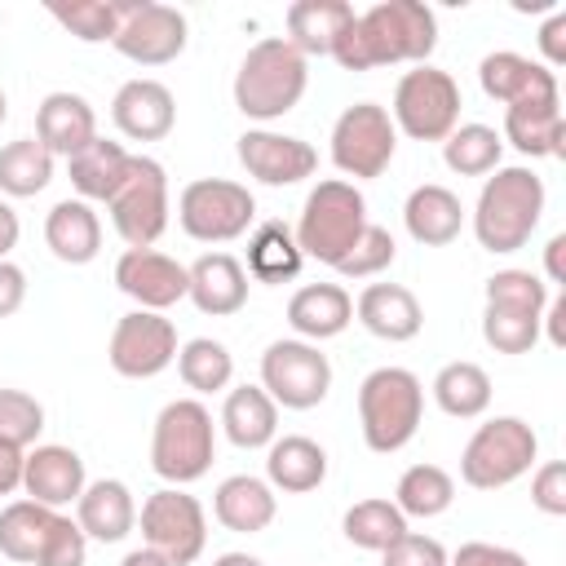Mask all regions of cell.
Masks as SVG:
<instances>
[{
  "label": "cell",
  "mask_w": 566,
  "mask_h": 566,
  "mask_svg": "<svg viewBox=\"0 0 566 566\" xmlns=\"http://www.w3.org/2000/svg\"><path fill=\"white\" fill-rule=\"evenodd\" d=\"M438 44V18L420 0H380L367 13H354V22L340 31L332 57L345 71H371V66H398L416 62L424 66Z\"/></svg>",
  "instance_id": "6da1fadb"
},
{
  "label": "cell",
  "mask_w": 566,
  "mask_h": 566,
  "mask_svg": "<svg viewBox=\"0 0 566 566\" xmlns=\"http://www.w3.org/2000/svg\"><path fill=\"white\" fill-rule=\"evenodd\" d=\"M544 181L539 172L513 164V168H495L482 181V195L473 203V234L486 252H517L531 243L539 217H544Z\"/></svg>",
  "instance_id": "7a4b0ae2"
},
{
  "label": "cell",
  "mask_w": 566,
  "mask_h": 566,
  "mask_svg": "<svg viewBox=\"0 0 566 566\" xmlns=\"http://www.w3.org/2000/svg\"><path fill=\"white\" fill-rule=\"evenodd\" d=\"M305 84H310V62L283 35H265L243 53L234 71V106L248 119L270 124L296 111V102L305 97Z\"/></svg>",
  "instance_id": "3957f363"
},
{
  "label": "cell",
  "mask_w": 566,
  "mask_h": 566,
  "mask_svg": "<svg viewBox=\"0 0 566 566\" xmlns=\"http://www.w3.org/2000/svg\"><path fill=\"white\" fill-rule=\"evenodd\" d=\"M367 230V199L354 181H340V177H327L318 181L305 203H301V221H296V248L301 256L310 261H323V265H340L349 256V248L358 243V234Z\"/></svg>",
  "instance_id": "277c9868"
},
{
  "label": "cell",
  "mask_w": 566,
  "mask_h": 566,
  "mask_svg": "<svg viewBox=\"0 0 566 566\" xmlns=\"http://www.w3.org/2000/svg\"><path fill=\"white\" fill-rule=\"evenodd\" d=\"M424 416V385L407 367H376L358 385V424L363 442L380 455L402 451Z\"/></svg>",
  "instance_id": "5b68a950"
},
{
  "label": "cell",
  "mask_w": 566,
  "mask_h": 566,
  "mask_svg": "<svg viewBox=\"0 0 566 566\" xmlns=\"http://www.w3.org/2000/svg\"><path fill=\"white\" fill-rule=\"evenodd\" d=\"M217 455V424L212 411L199 398H172L159 416H155V433H150V469L168 482V486H186L199 482L212 469Z\"/></svg>",
  "instance_id": "8992f818"
},
{
  "label": "cell",
  "mask_w": 566,
  "mask_h": 566,
  "mask_svg": "<svg viewBox=\"0 0 566 566\" xmlns=\"http://www.w3.org/2000/svg\"><path fill=\"white\" fill-rule=\"evenodd\" d=\"M539 438L522 416H495L473 429V438L460 451V478L473 491H500L535 469Z\"/></svg>",
  "instance_id": "52a82bcc"
},
{
  "label": "cell",
  "mask_w": 566,
  "mask_h": 566,
  "mask_svg": "<svg viewBox=\"0 0 566 566\" xmlns=\"http://www.w3.org/2000/svg\"><path fill=\"white\" fill-rule=\"evenodd\" d=\"M394 128L411 142H447V133L460 124V84L438 66H411L394 84Z\"/></svg>",
  "instance_id": "ba28073f"
},
{
  "label": "cell",
  "mask_w": 566,
  "mask_h": 566,
  "mask_svg": "<svg viewBox=\"0 0 566 566\" xmlns=\"http://www.w3.org/2000/svg\"><path fill=\"white\" fill-rule=\"evenodd\" d=\"M177 221L195 243H230L252 230L256 199L248 186L226 177H199L177 195Z\"/></svg>",
  "instance_id": "9c48e42d"
},
{
  "label": "cell",
  "mask_w": 566,
  "mask_h": 566,
  "mask_svg": "<svg viewBox=\"0 0 566 566\" xmlns=\"http://www.w3.org/2000/svg\"><path fill=\"white\" fill-rule=\"evenodd\" d=\"M111 226L128 248H155V239L168 230V172L150 155H133L128 177L106 199Z\"/></svg>",
  "instance_id": "30bf717a"
},
{
  "label": "cell",
  "mask_w": 566,
  "mask_h": 566,
  "mask_svg": "<svg viewBox=\"0 0 566 566\" xmlns=\"http://www.w3.org/2000/svg\"><path fill=\"white\" fill-rule=\"evenodd\" d=\"M394 150H398V128L389 111L376 102H354L332 124V164L345 177H358V181L380 177L394 164Z\"/></svg>",
  "instance_id": "8fae6325"
},
{
  "label": "cell",
  "mask_w": 566,
  "mask_h": 566,
  "mask_svg": "<svg viewBox=\"0 0 566 566\" xmlns=\"http://www.w3.org/2000/svg\"><path fill=\"white\" fill-rule=\"evenodd\" d=\"M261 389L274 398V407L310 411L332 389V363L310 340H274L261 354Z\"/></svg>",
  "instance_id": "7c38bea8"
},
{
  "label": "cell",
  "mask_w": 566,
  "mask_h": 566,
  "mask_svg": "<svg viewBox=\"0 0 566 566\" xmlns=\"http://www.w3.org/2000/svg\"><path fill=\"white\" fill-rule=\"evenodd\" d=\"M137 522H142L146 548L164 553L172 566H190V562L203 557V544H208V513H203V504H199L190 491L164 486V491L146 495Z\"/></svg>",
  "instance_id": "4fadbf2b"
},
{
  "label": "cell",
  "mask_w": 566,
  "mask_h": 566,
  "mask_svg": "<svg viewBox=\"0 0 566 566\" xmlns=\"http://www.w3.org/2000/svg\"><path fill=\"white\" fill-rule=\"evenodd\" d=\"M186 40H190V27L181 9L159 4V0H128L124 22L111 44L137 66H168L186 53Z\"/></svg>",
  "instance_id": "5bb4252c"
},
{
  "label": "cell",
  "mask_w": 566,
  "mask_h": 566,
  "mask_svg": "<svg viewBox=\"0 0 566 566\" xmlns=\"http://www.w3.org/2000/svg\"><path fill=\"white\" fill-rule=\"evenodd\" d=\"M106 358L119 376L128 380H150L159 376L164 367L177 363V327L172 318L155 314V310H133L115 323L111 332V345H106Z\"/></svg>",
  "instance_id": "9a60e30c"
},
{
  "label": "cell",
  "mask_w": 566,
  "mask_h": 566,
  "mask_svg": "<svg viewBox=\"0 0 566 566\" xmlns=\"http://www.w3.org/2000/svg\"><path fill=\"white\" fill-rule=\"evenodd\" d=\"M115 287L137 301V310H155L164 314L168 305L186 301L190 292V274L181 261H172L168 252H155V248H128L119 261H115Z\"/></svg>",
  "instance_id": "2e32d148"
},
{
  "label": "cell",
  "mask_w": 566,
  "mask_h": 566,
  "mask_svg": "<svg viewBox=\"0 0 566 566\" xmlns=\"http://www.w3.org/2000/svg\"><path fill=\"white\" fill-rule=\"evenodd\" d=\"M239 164L248 177H256L261 186H296L305 177H314L318 168V150L292 133H274V128H248L239 137Z\"/></svg>",
  "instance_id": "e0dca14e"
},
{
  "label": "cell",
  "mask_w": 566,
  "mask_h": 566,
  "mask_svg": "<svg viewBox=\"0 0 566 566\" xmlns=\"http://www.w3.org/2000/svg\"><path fill=\"white\" fill-rule=\"evenodd\" d=\"M478 84L491 102L500 106H522V102H562L557 97V75L544 62H531L513 49L486 53L478 62Z\"/></svg>",
  "instance_id": "ac0fdd59"
},
{
  "label": "cell",
  "mask_w": 566,
  "mask_h": 566,
  "mask_svg": "<svg viewBox=\"0 0 566 566\" xmlns=\"http://www.w3.org/2000/svg\"><path fill=\"white\" fill-rule=\"evenodd\" d=\"M84 486H88L84 460L71 447H62V442H35L27 451V464H22V491H27V500L62 513L66 504L80 500Z\"/></svg>",
  "instance_id": "d6986e66"
},
{
  "label": "cell",
  "mask_w": 566,
  "mask_h": 566,
  "mask_svg": "<svg viewBox=\"0 0 566 566\" xmlns=\"http://www.w3.org/2000/svg\"><path fill=\"white\" fill-rule=\"evenodd\" d=\"M111 119L128 142H164L177 124V102H172L168 84L137 75V80L119 84V93L111 102Z\"/></svg>",
  "instance_id": "ffe728a7"
},
{
  "label": "cell",
  "mask_w": 566,
  "mask_h": 566,
  "mask_svg": "<svg viewBox=\"0 0 566 566\" xmlns=\"http://www.w3.org/2000/svg\"><path fill=\"white\" fill-rule=\"evenodd\" d=\"M97 137V115H93V106H88V97H80V93H71V88H57V93H49L44 102H40V111H35V142L57 159H71V155H80L88 142Z\"/></svg>",
  "instance_id": "44dd1931"
},
{
  "label": "cell",
  "mask_w": 566,
  "mask_h": 566,
  "mask_svg": "<svg viewBox=\"0 0 566 566\" xmlns=\"http://www.w3.org/2000/svg\"><path fill=\"white\" fill-rule=\"evenodd\" d=\"M190 274V301L199 314H212V318H230L248 305V270L239 256L230 252H203L195 265H186Z\"/></svg>",
  "instance_id": "7402d4cb"
},
{
  "label": "cell",
  "mask_w": 566,
  "mask_h": 566,
  "mask_svg": "<svg viewBox=\"0 0 566 566\" xmlns=\"http://www.w3.org/2000/svg\"><path fill=\"white\" fill-rule=\"evenodd\" d=\"M354 314L371 336H380L389 345H402V340L420 336V327H424V310H420L416 292L402 283H367L354 301Z\"/></svg>",
  "instance_id": "603a6c76"
},
{
  "label": "cell",
  "mask_w": 566,
  "mask_h": 566,
  "mask_svg": "<svg viewBox=\"0 0 566 566\" xmlns=\"http://www.w3.org/2000/svg\"><path fill=\"white\" fill-rule=\"evenodd\" d=\"M287 323L296 332V340H332L354 323V301L340 283H305L292 292L287 301Z\"/></svg>",
  "instance_id": "cb8c5ba5"
},
{
  "label": "cell",
  "mask_w": 566,
  "mask_h": 566,
  "mask_svg": "<svg viewBox=\"0 0 566 566\" xmlns=\"http://www.w3.org/2000/svg\"><path fill=\"white\" fill-rule=\"evenodd\" d=\"M75 522L97 544H119L137 526V500L119 478H97L75 500Z\"/></svg>",
  "instance_id": "d4e9b609"
},
{
  "label": "cell",
  "mask_w": 566,
  "mask_h": 566,
  "mask_svg": "<svg viewBox=\"0 0 566 566\" xmlns=\"http://www.w3.org/2000/svg\"><path fill=\"white\" fill-rule=\"evenodd\" d=\"M402 226L407 234L420 243V248H447L460 239L464 230V208H460V195L438 186V181H424L407 195L402 203Z\"/></svg>",
  "instance_id": "484cf974"
},
{
  "label": "cell",
  "mask_w": 566,
  "mask_h": 566,
  "mask_svg": "<svg viewBox=\"0 0 566 566\" xmlns=\"http://www.w3.org/2000/svg\"><path fill=\"white\" fill-rule=\"evenodd\" d=\"M287 44L310 62V57H332L340 31L354 22V4L345 0H296L287 4Z\"/></svg>",
  "instance_id": "4316f807"
},
{
  "label": "cell",
  "mask_w": 566,
  "mask_h": 566,
  "mask_svg": "<svg viewBox=\"0 0 566 566\" xmlns=\"http://www.w3.org/2000/svg\"><path fill=\"white\" fill-rule=\"evenodd\" d=\"M327 478V451L305 433H283L265 447V482L283 495H305L323 486Z\"/></svg>",
  "instance_id": "83f0119b"
},
{
  "label": "cell",
  "mask_w": 566,
  "mask_h": 566,
  "mask_svg": "<svg viewBox=\"0 0 566 566\" xmlns=\"http://www.w3.org/2000/svg\"><path fill=\"white\" fill-rule=\"evenodd\" d=\"M212 513L226 531H239V535H256L274 522L279 513V495L265 478H252V473H234L217 486L212 495Z\"/></svg>",
  "instance_id": "f1b7e54d"
},
{
  "label": "cell",
  "mask_w": 566,
  "mask_h": 566,
  "mask_svg": "<svg viewBox=\"0 0 566 566\" xmlns=\"http://www.w3.org/2000/svg\"><path fill=\"white\" fill-rule=\"evenodd\" d=\"M500 142L517 146L531 159H539V155L562 159L566 155V115H562V102L504 106V133H500Z\"/></svg>",
  "instance_id": "f546056e"
},
{
  "label": "cell",
  "mask_w": 566,
  "mask_h": 566,
  "mask_svg": "<svg viewBox=\"0 0 566 566\" xmlns=\"http://www.w3.org/2000/svg\"><path fill=\"white\" fill-rule=\"evenodd\" d=\"M44 243L57 261L66 265H88L102 252V221L93 212V203L84 199H62L49 208L44 217Z\"/></svg>",
  "instance_id": "4dcf8cb0"
},
{
  "label": "cell",
  "mask_w": 566,
  "mask_h": 566,
  "mask_svg": "<svg viewBox=\"0 0 566 566\" xmlns=\"http://www.w3.org/2000/svg\"><path fill=\"white\" fill-rule=\"evenodd\" d=\"M221 429L239 451L270 447L279 438V407L261 385H239L221 402Z\"/></svg>",
  "instance_id": "1f68e13d"
},
{
  "label": "cell",
  "mask_w": 566,
  "mask_h": 566,
  "mask_svg": "<svg viewBox=\"0 0 566 566\" xmlns=\"http://www.w3.org/2000/svg\"><path fill=\"white\" fill-rule=\"evenodd\" d=\"M128 164H133V155L119 142L93 137L80 155L66 159V172H71V186L84 203H106L119 190V181L128 177Z\"/></svg>",
  "instance_id": "d6a6232c"
},
{
  "label": "cell",
  "mask_w": 566,
  "mask_h": 566,
  "mask_svg": "<svg viewBox=\"0 0 566 566\" xmlns=\"http://www.w3.org/2000/svg\"><path fill=\"white\" fill-rule=\"evenodd\" d=\"M433 402L447 411V416H455V420H478L486 407H491V376L478 367V363H469V358H455V363H447L438 376H433Z\"/></svg>",
  "instance_id": "836d02e7"
},
{
  "label": "cell",
  "mask_w": 566,
  "mask_h": 566,
  "mask_svg": "<svg viewBox=\"0 0 566 566\" xmlns=\"http://www.w3.org/2000/svg\"><path fill=\"white\" fill-rule=\"evenodd\" d=\"M57 509H44L35 500H13L0 509V553L9 562H22V566H35L40 562V548L49 539V526H53Z\"/></svg>",
  "instance_id": "e575fe53"
},
{
  "label": "cell",
  "mask_w": 566,
  "mask_h": 566,
  "mask_svg": "<svg viewBox=\"0 0 566 566\" xmlns=\"http://www.w3.org/2000/svg\"><path fill=\"white\" fill-rule=\"evenodd\" d=\"M301 248H296V234L283 226V221H261L248 239V279L256 283H283V279H296L301 270Z\"/></svg>",
  "instance_id": "d590c367"
},
{
  "label": "cell",
  "mask_w": 566,
  "mask_h": 566,
  "mask_svg": "<svg viewBox=\"0 0 566 566\" xmlns=\"http://www.w3.org/2000/svg\"><path fill=\"white\" fill-rule=\"evenodd\" d=\"M451 500H455V478L442 464H411L394 486V504L402 517H438L451 509Z\"/></svg>",
  "instance_id": "8d00e7d4"
},
{
  "label": "cell",
  "mask_w": 566,
  "mask_h": 566,
  "mask_svg": "<svg viewBox=\"0 0 566 566\" xmlns=\"http://www.w3.org/2000/svg\"><path fill=\"white\" fill-rule=\"evenodd\" d=\"M504 142L491 124H455L442 142V159L455 177H486L500 168Z\"/></svg>",
  "instance_id": "74e56055"
},
{
  "label": "cell",
  "mask_w": 566,
  "mask_h": 566,
  "mask_svg": "<svg viewBox=\"0 0 566 566\" xmlns=\"http://www.w3.org/2000/svg\"><path fill=\"white\" fill-rule=\"evenodd\" d=\"M53 181V155L35 137H18L0 146V190L9 199H31Z\"/></svg>",
  "instance_id": "f35d334b"
},
{
  "label": "cell",
  "mask_w": 566,
  "mask_h": 566,
  "mask_svg": "<svg viewBox=\"0 0 566 566\" xmlns=\"http://www.w3.org/2000/svg\"><path fill=\"white\" fill-rule=\"evenodd\" d=\"M177 376H181L186 389H195V394H221V389H230V380H234V358H230V349H226L221 340L195 336V340H186V345L177 349Z\"/></svg>",
  "instance_id": "ab89813d"
},
{
  "label": "cell",
  "mask_w": 566,
  "mask_h": 566,
  "mask_svg": "<svg viewBox=\"0 0 566 566\" xmlns=\"http://www.w3.org/2000/svg\"><path fill=\"white\" fill-rule=\"evenodd\" d=\"M345 539L354 548H367V553H385L394 539L407 535V517L398 513L394 500H358L354 509H345V522H340Z\"/></svg>",
  "instance_id": "60d3db41"
},
{
  "label": "cell",
  "mask_w": 566,
  "mask_h": 566,
  "mask_svg": "<svg viewBox=\"0 0 566 566\" xmlns=\"http://www.w3.org/2000/svg\"><path fill=\"white\" fill-rule=\"evenodd\" d=\"M124 9H128V0H71V4L53 0L49 4V13L75 40H84V44H102V40L111 44L115 31H119V22H124Z\"/></svg>",
  "instance_id": "b9f144b4"
},
{
  "label": "cell",
  "mask_w": 566,
  "mask_h": 566,
  "mask_svg": "<svg viewBox=\"0 0 566 566\" xmlns=\"http://www.w3.org/2000/svg\"><path fill=\"white\" fill-rule=\"evenodd\" d=\"M548 296H553L548 283L531 270H495L486 279V305L491 310H513V314H535L539 318Z\"/></svg>",
  "instance_id": "7bdbcfd3"
},
{
  "label": "cell",
  "mask_w": 566,
  "mask_h": 566,
  "mask_svg": "<svg viewBox=\"0 0 566 566\" xmlns=\"http://www.w3.org/2000/svg\"><path fill=\"white\" fill-rule=\"evenodd\" d=\"M544 318V314H539ZM539 318L535 314H513V310H482V340L495 354H531L539 345Z\"/></svg>",
  "instance_id": "ee69618b"
},
{
  "label": "cell",
  "mask_w": 566,
  "mask_h": 566,
  "mask_svg": "<svg viewBox=\"0 0 566 566\" xmlns=\"http://www.w3.org/2000/svg\"><path fill=\"white\" fill-rule=\"evenodd\" d=\"M44 429V407L27 394V389H0V442H13V447H35Z\"/></svg>",
  "instance_id": "f6af8a7d"
},
{
  "label": "cell",
  "mask_w": 566,
  "mask_h": 566,
  "mask_svg": "<svg viewBox=\"0 0 566 566\" xmlns=\"http://www.w3.org/2000/svg\"><path fill=\"white\" fill-rule=\"evenodd\" d=\"M394 256H398L394 234H389L385 226H371V221H367V230L358 234V243L349 248V256L336 265V274H345V279H376L380 270L394 265Z\"/></svg>",
  "instance_id": "bcb514c9"
},
{
  "label": "cell",
  "mask_w": 566,
  "mask_h": 566,
  "mask_svg": "<svg viewBox=\"0 0 566 566\" xmlns=\"http://www.w3.org/2000/svg\"><path fill=\"white\" fill-rule=\"evenodd\" d=\"M84 557H88V535L80 531L75 517L57 513L53 526H49V539H44L35 566H84Z\"/></svg>",
  "instance_id": "7dc6e473"
},
{
  "label": "cell",
  "mask_w": 566,
  "mask_h": 566,
  "mask_svg": "<svg viewBox=\"0 0 566 566\" xmlns=\"http://www.w3.org/2000/svg\"><path fill=\"white\" fill-rule=\"evenodd\" d=\"M531 504L548 517H566V464L562 460H544L531 473Z\"/></svg>",
  "instance_id": "c3c4849f"
},
{
  "label": "cell",
  "mask_w": 566,
  "mask_h": 566,
  "mask_svg": "<svg viewBox=\"0 0 566 566\" xmlns=\"http://www.w3.org/2000/svg\"><path fill=\"white\" fill-rule=\"evenodd\" d=\"M385 566H447V548L433 539V535H420V531H407L402 539H394L385 553Z\"/></svg>",
  "instance_id": "681fc988"
},
{
  "label": "cell",
  "mask_w": 566,
  "mask_h": 566,
  "mask_svg": "<svg viewBox=\"0 0 566 566\" xmlns=\"http://www.w3.org/2000/svg\"><path fill=\"white\" fill-rule=\"evenodd\" d=\"M447 566H526V557L517 548H504V544H486V539H469L460 544Z\"/></svg>",
  "instance_id": "f907efd6"
},
{
  "label": "cell",
  "mask_w": 566,
  "mask_h": 566,
  "mask_svg": "<svg viewBox=\"0 0 566 566\" xmlns=\"http://www.w3.org/2000/svg\"><path fill=\"white\" fill-rule=\"evenodd\" d=\"M27 301V274L13 261H0V318H13Z\"/></svg>",
  "instance_id": "816d5d0a"
},
{
  "label": "cell",
  "mask_w": 566,
  "mask_h": 566,
  "mask_svg": "<svg viewBox=\"0 0 566 566\" xmlns=\"http://www.w3.org/2000/svg\"><path fill=\"white\" fill-rule=\"evenodd\" d=\"M539 53H544V66L548 71L566 62V13L562 9L539 27Z\"/></svg>",
  "instance_id": "f5cc1de1"
},
{
  "label": "cell",
  "mask_w": 566,
  "mask_h": 566,
  "mask_svg": "<svg viewBox=\"0 0 566 566\" xmlns=\"http://www.w3.org/2000/svg\"><path fill=\"white\" fill-rule=\"evenodd\" d=\"M22 464H27V451L13 442H0V495L22 491Z\"/></svg>",
  "instance_id": "db71d44e"
},
{
  "label": "cell",
  "mask_w": 566,
  "mask_h": 566,
  "mask_svg": "<svg viewBox=\"0 0 566 566\" xmlns=\"http://www.w3.org/2000/svg\"><path fill=\"white\" fill-rule=\"evenodd\" d=\"M539 332H548V340L562 349L566 345V296L557 292V296H548V305H544V318H539Z\"/></svg>",
  "instance_id": "11a10c76"
},
{
  "label": "cell",
  "mask_w": 566,
  "mask_h": 566,
  "mask_svg": "<svg viewBox=\"0 0 566 566\" xmlns=\"http://www.w3.org/2000/svg\"><path fill=\"white\" fill-rule=\"evenodd\" d=\"M18 234H22V221H18V212L0 199V261H9V252L18 248Z\"/></svg>",
  "instance_id": "9f6ffc18"
},
{
  "label": "cell",
  "mask_w": 566,
  "mask_h": 566,
  "mask_svg": "<svg viewBox=\"0 0 566 566\" xmlns=\"http://www.w3.org/2000/svg\"><path fill=\"white\" fill-rule=\"evenodd\" d=\"M562 252H566V234H553V239H548V248H544V274H548V283H566Z\"/></svg>",
  "instance_id": "6f0895ef"
},
{
  "label": "cell",
  "mask_w": 566,
  "mask_h": 566,
  "mask_svg": "<svg viewBox=\"0 0 566 566\" xmlns=\"http://www.w3.org/2000/svg\"><path fill=\"white\" fill-rule=\"evenodd\" d=\"M119 566H172V562H168L164 553H155V548H146V544H142V548H133Z\"/></svg>",
  "instance_id": "680465c9"
},
{
  "label": "cell",
  "mask_w": 566,
  "mask_h": 566,
  "mask_svg": "<svg viewBox=\"0 0 566 566\" xmlns=\"http://www.w3.org/2000/svg\"><path fill=\"white\" fill-rule=\"evenodd\" d=\"M212 566H265L261 557H252V553H221Z\"/></svg>",
  "instance_id": "91938a15"
},
{
  "label": "cell",
  "mask_w": 566,
  "mask_h": 566,
  "mask_svg": "<svg viewBox=\"0 0 566 566\" xmlns=\"http://www.w3.org/2000/svg\"><path fill=\"white\" fill-rule=\"evenodd\" d=\"M4 115H9V102H4V88H0V124H4Z\"/></svg>",
  "instance_id": "94428289"
}]
</instances>
